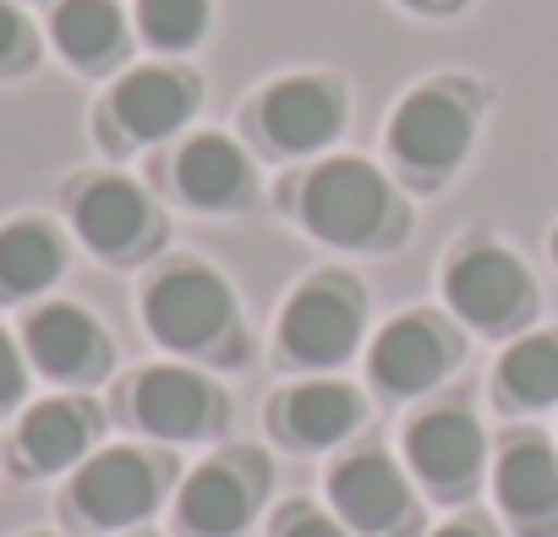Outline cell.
Here are the masks:
<instances>
[{
    "mask_svg": "<svg viewBox=\"0 0 558 537\" xmlns=\"http://www.w3.org/2000/svg\"><path fill=\"white\" fill-rule=\"evenodd\" d=\"M302 214L324 241L362 247L389 225V187L362 159H329L324 170H313V181L302 192Z\"/></svg>",
    "mask_w": 558,
    "mask_h": 537,
    "instance_id": "1",
    "label": "cell"
},
{
    "mask_svg": "<svg viewBox=\"0 0 558 537\" xmlns=\"http://www.w3.org/2000/svg\"><path fill=\"white\" fill-rule=\"evenodd\" d=\"M225 324H230V291L208 268H175L148 291V330L175 351L208 346Z\"/></svg>",
    "mask_w": 558,
    "mask_h": 537,
    "instance_id": "2",
    "label": "cell"
},
{
    "mask_svg": "<svg viewBox=\"0 0 558 537\" xmlns=\"http://www.w3.org/2000/svg\"><path fill=\"white\" fill-rule=\"evenodd\" d=\"M449 302H454L460 319H471L482 330H504L514 313L531 308V281H525V268L509 252L471 247L449 268Z\"/></svg>",
    "mask_w": 558,
    "mask_h": 537,
    "instance_id": "3",
    "label": "cell"
},
{
    "mask_svg": "<svg viewBox=\"0 0 558 537\" xmlns=\"http://www.w3.org/2000/svg\"><path fill=\"white\" fill-rule=\"evenodd\" d=\"M389 143L395 154L411 165V170H449L465 143H471V116L454 94H438V88H422L411 94L400 110H395V127H389Z\"/></svg>",
    "mask_w": 558,
    "mask_h": 537,
    "instance_id": "4",
    "label": "cell"
},
{
    "mask_svg": "<svg viewBox=\"0 0 558 537\" xmlns=\"http://www.w3.org/2000/svg\"><path fill=\"white\" fill-rule=\"evenodd\" d=\"M356 330H362V313H356V297L351 291H340V286H307L286 308L279 341H286L291 357L324 368V362H340L356 346Z\"/></svg>",
    "mask_w": 558,
    "mask_h": 537,
    "instance_id": "5",
    "label": "cell"
},
{
    "mask_svg": "<svg viewBox=\"0 0 558 537\" xmlns=\"http://www.w3.org/2000/svg\"><path fill=\"white\" fill-rule=\"evenodd\" d=\"M154 466L143 461V455H132V450H110V455H99V461H88L83 466V477H77V504L99 521V526H126V521H137V515H148L154 510Z\"/></svg>",
    "mask_w": 558,
    "mask_h": 537,
    "instance_id": "6",
    "label": "cell"
},
{
    "mask_svg": "<svg viewBox=\"0 0 558 537\" xmlns=\"http://www.w3.org/2000/svg\"><path fill=\"white\" fill-rule=\"evenodd\" d=\"M405 455H411V466H416L427 482L460 488V482L476 477V466H482V433H476V422H471L465 411H427V417L411 422Z\"/></svg>",
    "mask_w": 558,
    "mask_h": 537,
    "instance_id": "7",
    "label": "cell"
},
{
    "mask_svg": "<svg viewBox=\"0 0 558 537\" xmlns=\"http://www.w3.org/2000/svg\"><path fill=\"white\" fill-rule=\"evenodd\" d=\"M263 132L279 148H291V154L318 148V143H329L340 132V99L324 83H313V77H291V83L268 88V99H263Z\"/></svg>",
    "mask_w": 558,
    "mask_h": 537,
    "instance_id": "8",
    "label": "cell"
},
{
    "mask_svg": "<svg viewBox=\"0 0 558 537\" xmlns=\"http://www.w3.org/2000/svg\"><path fill=\"white\" fill-rule=\"evenodd\" d=\"M444 362H449V346H444V335L427 319H400L373 346V379L384 390H400V395L427 390L444 373Z\"/></svg>",
    "mask_w": 558,
    "mask_h": 537,
    "instance_id": "9",
    "label": "cell"
},
{
    "mask_svg": "<svg viewBox=\"0 0 558 537\" xmlns=\"http://www.w3.org/2000/svg\"><path fill=\"white\" fill-rule=\"evenodd\" d=\"M329 493H335V504L345 510V521H356L362 532L395 526V521L405 515V499H411L405 482H400V472H395L384 455H356V461L335 466Z\"/></svg>",
    "mask_w": 558,
    "mask_h": 537,
    "instance_id": "10",
    "label": "cell"
},
{
    "mask_svg": "<svg viewBox=\"0 0 558 537\" xmlns=\"http://www.w3.org/2000/svg\"><path fill=\"white\" fill-rule=\"evenodd\" d=\"M137 417H143V428H154L165 439H192L214 422V395L186 368H154L137 384Z\"/></svg>",
    "mask_w": 558,
    "mask_h": 537,
    "instance_id": "11",
    "label": "cell"
},
{
    "mask_svg": "<svg viewBox=\"0 0 558 537\" xmlns=\"http://www.w3.org/2000/svg\"><path fill=\"white\" fill-rule=\"evenodd\" d=\"M186 110H192V88H186L181 72L148 67V72H132L116 88V116L132 138H165L186 121Z\"/></svg>",
    "mask_w": 558,
    "mask_h": 537,
    "instance_id": "12",
    "label": "cell"
},
{
    "mask_svg": "<svg viewBox=\"0 0 558 537\" xmlns=\"http://www.w3.org/2000/svg\"><path fill=\"white\" fill-rule=\"evenodd\" d=\"M498 499L509 504L514 521H531V526L553 521L558 515V461H553V450L536 444V439L514 444L498 461Z\"/></svg>",
    "mask_w": 558,
    "mask_h": 537,
    "instance_id": "13",
    "label": "cell"
},
{
    "mask_svg": "<svg viewBox=\"0 0 558 537\" xmlns=\"http://www.w3.org/2000/svg\"><path fill=\"white\" fill-rule=\"evenodd\" d=\"M143 225H148V203L126 181H94L77 203V230L99 252H126L143 236Z\"/></svg>",
    "mask_w": 558,
    "mask_h": 537,
    "instance_id": "14",
    "label": "cell"
},
{
    "mask_svg": "<svg viewBox=\"0 0 558 537\" xmlns=\"http://www.w3.org/2000/svg\"><path fill=\"white\" fill-rule=\"evenodd\" d=\"M246 515H252V493L230 466H203L181 488V521L203 537H230L246 526Z\"/></svg>",
    "mask_w": 558,
    "mask_h": 537,
    "instance_id": "15",
    "label": "cell"
},
{
    "mask_svg": "<svg viewBox=\"0 0 558 537\" xmlns=\"http://www.w3.org/2000/svg\"><path fill=\"white\" fill-rule=\"evenodd\" d=\"M175 181H181V192H186L197 208H225V203H235L241 187H246V159H241V148L225 143V138H197V143L181 148Z\"/></svg>",
    "mask_w": 558,
    "mask_h": 537,
    "instance_id": "16",
    "label": "cell"
},
{
    "mask_svg": "<svg viewBox=\"0 0 558 537\" xmlns=\"http://www.w3.org/2000/svg\"><path fill=\"white\" fill-rule=\"evenodd\" d=\"M28 346H34V362L56 379H72V373H88L99 362V330L88 324V313L77 308H45L34 324H28Z\"/></svg>",
    "mask_w": 558,
    "mask_h": 537,
    "instance_id": "17",
    "label": "cell"
},
{
    "mask_svg": "<svg viewBox=\"0 0 558 537\" xmlns=\"http://www.w3.org/2000/svg\"><path fill=\"white\" fill-rule=\"evenodd\" d=\"M356 395L345 384H302L291 401H286V422L302 444H335L340 433L356 428Z\"/></svg>",
    "mask_w": 558,
    "mask_h": 537,
    "instance_id": "18",
    "label": "cell"
},
{
    "mask_svg": "<svg viewBox=\"0 0 558 537\" xmlns=\"http://www.w3.org/2000/svg\"><path fill=\"white\" fill-rule=\"evenodd\" d=\"M61 247L45 225H12L0 230V291H39L56 281Z\"/></svg>",
    "mask_w": 558,
    "mask_h": 537,
    "instance_id": "19",
    "label": "cell"
},
{
    "mask_svg": "<svg viewBox=\"0 0 558 537\" xmlns=\"http://www.w3.org/2000/svg\"><path fill=\"white\" fill-rule=\"evenodd\" d=\"M83 444H88V417H83L77 406H66V401H45V406L28 411V422H23V450H28V461L45 466V472L77 461Z\"/></svg>",
    "mask_w": 558,
    "mask_h": 537,
    "instance_id": "20",
    "label": "cell"
},
{
    "mask_svg": "<svg viewBox=\"0 0 558 537\" xmlns=\"http://www.w3.org/2000/svg\"><path fill=\"white\" fill-rule=\"evenodd\" d=\"M56 39H61V50L72 61L94 67L121 45V12L110 7V0H66V7L56 12Z\"/></svg>",
    "mask_w": 558,
    "mask_h": 537,
    "instance_id": "21",
    "label": "cell"
},
{
    "mask_svg": "<svg viewBox=\"0 0 558 537\" xmlns=\"http://www.w3.org/2000/svg\"><path fill=\"white\" fill-rule=\"evenodd\" d=\"M504 390L525 406H547L558 401V335H531L520 346L504 351V368H498Z\"/></svg>",
    "mask_w": 558,
    "mask_h": 537,
    "instance_id": "22",
    "label": "cell"
},
{
    "mask_svg": "<svg viewBox=\"0 0 558 537\" xmlns=\"http://www.w3.org/2000/svg\"><path fill=\"white\" fill-rule=\"evenodd\" d=\"M203 17H208L203 0H143V7H137L143 34L154 45H165V50H186L203 34Z\"/></svg>",
    "mask_w": 558,
    "mask_h": 537,
    "instance_id": "23",
    "label": "cell"
},
{
    "mask_svg": "<svg viewBox=\"0 0 558 537\" xmlns=\"http://www.w3.org/2000/svg\"><path fill=\"white\" fill-rule=\"evenodd\" d=\"M279 537H345L329 515H318V510H296L291 521H286V532H279Z\"/></svg>",
    "mask_w": 558,
    "mask_h": 537,
    "instance_id": "24",
    "label": "cell"
},
{
    "mask_svg": "<svg viewBox=\"0 0 558 537\" xmlns=\"http://www.w3.org/2000/svg\"><path fill=\"white\" fill-rule=\"evenodd\" d=\"M17 390H23V362H17L12 341L0 335V406H7V401H17Z\"/></svg>",
    "mask_w": 558,
    "mask_h": 537,
    "instance_id": "25",
    "label": "cell"
},
{
    "mask_svg": "<svg viewBox=\"0 0 558 537\" xmlns=\"http://www.w3.org/2000/svg\"><path fill=\"white\" fill-rule=\"evenodd\" d=\"M17 50H23V23H17L7 7H0V67H7Z\"/></svg>",
    "mask_w": 558,
    "mask_h": 537,
    "instance_id": "26",
    "label": "cell"
},
{
    "mask_svg": "<svg viewBox=\"0 0 558 537\" xmlns=\"http://www.w3.org/2000/svg\"><path fill=\"white\" fill-rule=\"evenodd\" d=\"M405 7H416V12H438V7H454V0H405Z\"/></svg>",
    "mask_w": 558,
    "mask_h": 537,
    "instance_id": "27",
    "label": "cell"
},
{
    "mask_svg": "<svg viewBox=\"0 0 558 537\" xmlns=\"http://www.w3.org/2000/svg\"><path fill=\"white\" fill-rule=\"evenodd\" d=\"M438 537H482V532H476V526H444Z\"/></svg>",
    "mask_w": 558,
    "mask_h": 537,
    "instance_id": "28",
    "label": "cell"
}]
</instances>
